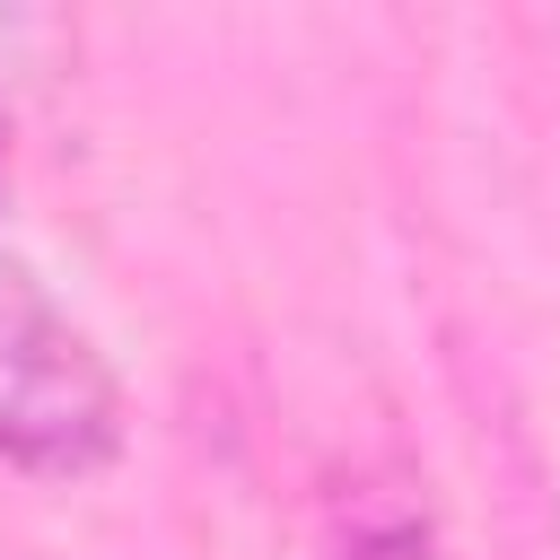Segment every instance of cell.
I'll use <instances>...</instances> for the list:
<instances>
[{"mask_svg": "<svg viewBox=\"0 0 560 560\" xmlns=\"http://www.w3.org/2000/svg\"><path fill=\"white\" fill-rule=\"evenodd\" d=\"M122 438V394L96 341L52 306V289L0 245V464L18 472H96Z\"/></svg>", "mask_w": 560, "mask_h": 560, "instance_id": "1", "label": "cell"}, {"mask_svg": "<svg viewBox=\"0 0 560 560\" xmlns=\"http://www.w3.org/2000/svg\"><path fill=\"white\" fill-rule=\"evenodd\" d=\"M341 560H438V542H429V516L411 499H376L359 481L350 516H341Z\"/></svg>", "mask_w": 560, "mask_h": 560, "instance_id": "2", "label": "cell"}, {"mask_svg": "<svg viewBox=\"0 0 560 560\" xmlns=\"http://www.w3.org/2000/svg\"><path fill=\"white\" fill-rule=\"evenodd\" d=\"M0 560H9V551H0Z\"/></svg>", "mask_w": 560, "mask_h": 560, "instance_id": "3", "label": "cell"}]
</instances>
